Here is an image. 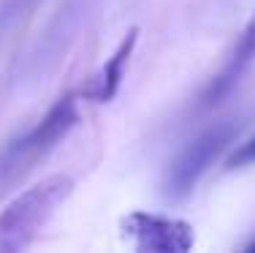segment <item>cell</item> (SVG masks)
Here are the masks:
<instances>
[{
	"instance_id": "1",
	"label": "cell",
	"mask_w": 255,
	"mask_h": 253,
	"mask_svg": "<svg viewBox=\"0 0 255 253\" xmlns=\"http://www.w3.org/2000/svg\"><path fill=\"white\" fill-rule=\"evenodd\" d=\"M74 188L76 185L68 174H49L8 202V207L0 213V253L30 248L54 213L71 199Z\"/></svg>"
},
{
	"instance_id": "7",
	"label": "cell",
	"mask_w": 255,
	"mask_h": 253,
	"mask_svg": "<svg viewBox=\"0 0 255 253\" xmlns=\"http://www.w3.org/2000/svg\"><path fill=\"white\" fill-rule=\"evenodd\" d=\"M255 161V134L250 136L247 142H242V144H236V150L228 155V169H239V166H247V164H253Z\"/></svg>"
},
{
	"instance_id": "4",
	"label": "cell",
	"mask_w": 255,
	"mask_h": 253,
	"mask_svg": "<svg viewBox=\"0 0 255 253\" xmlns=\"http://www.w3.org/2000/svg\"><path fill=\"white\" fill-rule=\"evenodd\" d=\"M120 226L138 253H187L196 243L193 226L187 221L144 210L128 213Z\"/></svg>"
},
{
	"instance_id": "8",
	"label": "cell",
	"mask_w": 255,
	"mask_h": 253,
	"mask_svg": "<svg viewBox=\"0 0 255 253\" xmlns=\"http://www.w3.org/2000/svg\"><path fill=\"white\" fill-rule=\"evenodd\" d=\"M247 251H255V240H253V243H250V245H247Z\"/></svg>"
},
{
	"instance_id": "2",
	"label": "cell",
	"mask_w": 255,
	"mask_h": 253,
	"mask_svg": "<svg viewBox=\"0 0 255 253\" xmlns=\"http://www.w3.org/2000/svg\"><path fill=\"white\" fill-rule=\"evenodd\" d=\"M79 123V106L74 95H63L54 101V106L27 134L14 139L0 153V194L8 191L14 183H19L25 174H30L57 144L68 139V134Z\"/></svg>"
},
{
	"instance_id": "6",
	"label": "cell",
	"mask_w": 255,
	"mask_h": 253,
	"mask_svg": "<svg viewBox=\"0 0 255 253\" xmlns=\"http://www.w3.org/2000/svg\"><path fill=\"white\" fill-rule=\"evenodd\" d=\"M138 44V27H130L123 35V41L117 44V49L112 52V57L103 63V68L95 76H90L87 84L82 87V98L84 101H93V104H106L117 95L120 84H123L125 68L133 57V49Z\"/></svg>"
},
{
	"instance_id": "3",
	"label": "cell",
	"mask_w": 255,
	"mask_h": 253,
	"mask_svg": "<svg viewBox=\"0 0 255 253\" xmlns=\"http://www.w3.org/2000/svg\"><path fill=\"white\" fill-rule=\"evenodd\" d=\"M236 125L234 123H217L212 128H206L204 134H198L196 139L187 144L185 150L177 155V161L168 169L166 177V196L168 199H185L196 191L198 180L209 172V166H215V161L223 155V150L228 144H234Z\"/></svg>"
},
{
	"instance_id": "5",
	"label": "cell",
	"mask_w": 255,
	"mask_h": 253,
	"mask_svg": "<svg viewBox=\"0 0 255 253\" xmlns=\"http://www.w3.org/2000/svg\"><path fill=\"white\" fill-rule=\"evenodd\" d=\"M253 63H255V11L250 16V22L245 25V30H242V35L236 38V44H234V49H231L228 60L223 63V68L217 71L215 79L206 84L204 98H201L204 106L220 104L231 90L239 84V79L247 74V68H250Z\"/></svg>"
}]
</instances>
